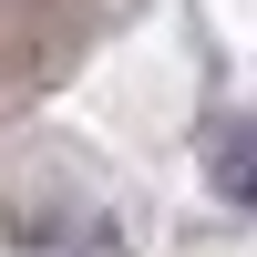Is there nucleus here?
<instances>
[{
  "mask_svg": "<svg viewBox=\"0 0 257 257\" xmlns=\"http://www.w3.org/2000/svg\"><path fill=\"white\" fill-rule=\"evenodd\" d=\"M206 175H216L226 206H257V113H226L206 134Z\"/></svg>",
  "mask_w": 257,
  "mask_h": 257,
  "instance_id": "obj_1",
  "label": "nucleus"
}]
</instances>
